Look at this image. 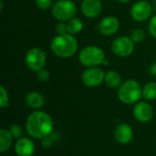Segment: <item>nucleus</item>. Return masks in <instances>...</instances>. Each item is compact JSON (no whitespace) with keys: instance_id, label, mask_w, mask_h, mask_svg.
<instances>
[{"instance_id":"nucleus-25","label":"nucleus","mask_w":156,"mask_h":156,"mask_svg":"<svg viewBox=\"0 0 156 156\" xmlns=\"http://www.w3.org/2000/svg\"><path fill=\"white\" fill-rule=\"evenodd\" d=\"M52 0H36V5L39 9L47 10L51 6Z\"/></svg>"},{"instance_id":"nucleus-1","label":"nucleus","mask_w":156,"mask_h":156,"mask_svg":"<svg viewBox=\"0 0 156 156\" xmlns=\"http://www.w3.org/2000/svg\"><path fill=\"white\" fill-rule=\"evenodd\" d=\"M54 122L52 117L46 112L36 110L31 112L26 121L27 134L34 139L41 140L53 133Z\"/></svg>"},{"instance_id":"nucleus-3","label":"nucleus","mask_w":156,"mask_h":156,"mask_svg":"<svg viewBox=\"0 0 156 156\" xmlns=\"http://www.w3.org/2000/svg\"><path fill=\"white\" fill-rule=\"evenodd\" d=\"M118 98L124 104H135L143 98V88L137 80H128L120 86L118 90Z\"/></svg>"},{"instance_id":"nucleus-12","label":"nucleus","mask_w":156,"mask_h":156,"mask_svg":"<svg viewBox=\"0 0 156 156\" xmlns=\"http://www.w3.org/2000/svg\"><path fill=\"white\" fill-rule=\"evenodd\" d=\"M120 27V21L117 17L110 16L101 20L99 24V32L105 37L114 35Z\"/></svg>"},{"instance_id":"nucleus-27","label":"nucleus","mask_w":156,"mask_h":156,"mask_svg":"<svg viewBox=\"0 0 156 156\" xmlns=\"http://www.w3.org/2000/svg\"><path fill=\"white\" fill-rule=\"evenodd\" d=\"M56 32L58 35H63V34H67L68 30H67V24H65L64 22H58L56 25Z\"/></svg>"},{"instance_id":"nucleus-23","label":"nucleus","mask_w":156,"mask_h":156,"mask_svg":"<svg viewBox=\"0 0 156 156\" xmlns=\"http://www.w3.org/2000/svg\"><path fill=\"white\" fill-rule=\"evenodd\" d=\"M9 131L11 133V134L13 135L14 139H19L21 137H23V130L22 127L18 124H12L9 128Z\"/></svg>"},{"instance_id":"nucleus-2","label":"nucleus","mask_w":156,"mask_h":156,"mask_svg":"<svg viewBox=\"0 0 156 156\" xmlns=\"http://www.w3.org/2000/svg\"><path fill=\"white\" fill-rule=\"evenodd\" d=\"M77 39L71 34L57 35L50 43L51 51L58 58H68L72 57L78 50Z\"/></svg>"},{"instance_id":"nucleus-19","label":"nucleus","mask_w":156,"mask_h":156,"mask_svg":"<svg viewBox=\"0 0 156 156\" xmlns=\"http://www.w3.org/2000/svg\"><path fill=\"white\" fill-rule=\"evenodd\" d=\"M143 98L145 101H154L156 99V82L151 81L143 87Z\"/></svg>"},{"instance_id":"nucleus-14","label":"nucleus","mask_w":156,"mask_h":156,"mask_svg":"<svg viewBox=\"0 0 156 156\" xmlns=\"http://www.w3.org/2000/svg\"><path fill=\"white\" fill-rule=\"evenodd\" d=\"M102 9V4L101 0H82L81 12L89 18L97 17Z\"/></svg>"},{"instance_id":"nucleus-22","label":"nucleus","mask_w":156,"mask_h":156,"mask_svg":"<svg viewBox=\"0 0 156 156\" xmlns=\"http://www.w3.org/2000/svg\"><path fill=\"white\" fill-rule=\"evenodd\" d=\"M57 135H58L57 133H52L48 136H46L43 139H41L40 141H41L42 147H44V148H49V147H51L52 144H53V143L57 140Z\"/></svg>"},{"instance_id":"nucleus-31","label":"nucleus","mask_w":156,"mask_h":156,"mask_svg":"<svg viewBox=\"0 0 156 156\" xmlns=\"http://www.w3.org/2000/svg\"><path fill=\"white\" fill-rule=\"evenodd\" d=\"M117 1L120 2V3H123V4H124V3H128L130 0H117Z\"/></svg>"},{"instance_id":"nucleus-28","label":"nucleus","mask_w":156,"mask_h":156,"mask_svg":"<svg viewBox=\"0 0 156 156\" xmlns=\"http://www.w3.org/2000/svg\"><path fill=\"white\" fill-rule=\"evenodd\" d=\"M149 70H150V73H151V75H152V76H154V77H156V61L155 62H154V63L150 66Z\"/></svg>"},{"instance_id":"nucleus-17","label":"nucleus","mask_w":156,"mask_h":156,"mask_svg":"<svg viewBox=\"0 0 156 156\" xmlns=\"http://www.w3.org/2000/svg\"><path fill=\"white\" fill-rule=\"evenodd\" d=\"M106 85L112 89H117L120 88L122 83V77L121 75L114 70H110L105 74V80H104Z\"/></svg>"},{"instance_id":"nucleus-16","label":"nucleus","mask_w":156,"mask_h":156,"mask_svg":"<svg viewBox=\"0 0 156 156\" xmlns=\"http://www.w3.org/2000/svg\"><path fill=\"white\" fill-rule=\"evenodd\" d=\"M13 139L14 137L9 130L4 128L0 130V152L2 154L9 151L13 144Z\"/></svg>"},{"instance_id":"nucleus-20","label":"nucleus","mask_w":156,"mask_h":156,"mask_svg":"<svg viewBox=\"0 0 156 156\" xmlns=\"http://www.w3.org/2000/svg\"><path fill=\"white\" fill-rule=\"evenodd\" d=\"M130 37L132 38V40L134 43H140V42H142L144 39V37H145V32L142 28H135V29H133L132 31Z\"/></svg>"},{"instance_id":"nucleus-32","label":"nucleus","mask_w":156,"mask_h":156,"mask_svg":"<svg viewBox=\"0 0 156 156\" xmlns=\"http://www.w3.org/2000/svg\"><path fill=\"white\" fill-rule=\"evenodd\" d=\"M73 1H80V0H73Z\"/></svg>"},{"instance_id":"nucleus-7","label":"nucleus","mask_w":156,"mask_h":156,"mask_svg":"<svg viewBox=\"0 0 156 156\" xmlns=\"http://www.w3.org/2000/svg\"><path fill=\"white\" fill-rule=\"evenodd\" d=\"M105 74L106 73L98 67L88 68L83 71L81 75V80L86 87L95 88L100 86L104 81Z\"/></svg>"},{"instance_id":"nucleus-9","label":"nucleus","mask_w":156,"mask_h":156,"mask_svg":"<svg viewBox=\"0 0 156 156\" xmlns=\"http://www.w3.org/2000/svg\"><path fill=\"white\" fill-rule=\"evenodd\" d=\"M153 13V5L147 1L136 2L131 8V16L137 22L146 21Z\"/></svg>"},{"instance_id":"nucleus-11","label":"nucleus","mask_w":156,"mask_h":156,"mask_svg":"<svg viewBox=\"0 0 156 156\" xmlns=\"http://www.w3.org/2000/svg\"><path fill=\"white\" fill-rule=\"evenodd\" d=\"M113 135L118 144L122 145H127L133 139V130L129 124L121 123L115 128Z\"/></svg>"},{"instance_id":"nucleus-6","label":"nucleus","mask_w":156,"mask_h":156,"mask_svg":"<svg viewBox=\"0 0 156 156\" xmlns=\"http://www.w3.org/2000/svg\"><path fill=\"white\" fill-rule=\"evenodd\" d=\"M25 60L27 68L37 72L44 69L47 62V55L41 48H33L27 52Z\"/></svg>"},{"instance_id":"nucleus-26","label":"nucleus","mask_w":156,"mask_h":156,"mask_svg":"<svg viewBox=\"0 0 156 156\" xmlns=\"http://www.w3.org/2000/svg\"><path fill=\"white\" fill-rule=\"evenodd\" d=\"M148 29H149L150 35H151L153 37L156 38V15L155 16H154L151 18L150 23H149V27H148Z\"/></svg>"},{"instance_id":"nucleus-24","label":"nucleus","mask_w":156,"mask_h":156,"mask_svg":"<svg viewBox=\"0 0 156 156\" xmlns=\"http://www.w3.org/2000/svg\"><path fill=\"white\" fill-rule=\"evenodd\" d=\"M37 78L40 82H47L50 78V72L47 69H41L37 71Z\"/></svg>"},{"instance_id":"nucleus-4","label":"nucleus","mask_w":156,"mask_h":156,"mask_svg":"<svg viewBox=\"0 0 156 156\" xmlns=\"http://www.w3.org/2000/svg\"><path fill=\"white\" fill-rule=\"evenodd\" d=\"M104 51L95 46H88L83 48L79 54L80 62L87 68L97 67L103 63L105 60Z\"/></svg>"},{"instance_id":"nucleus-18","label":"nucleus","mask_w":156,"mask_h":156,"mask_svg":"<svg viewBox=\"0 0 156 156\" xmlns=\"http://www.w3.org/2000/svg\"><path fill=\"white\" fill-rule=\"evenodd\" d=\"M83 29V22L81 19L73 17L67 23V30L69 34L76 35L79 34Z\"/></svg>"},{"instance_id":"nucleus-29","label":"nucleus","mask_w":156,"mask_h":156,"mask_svg":"<svg viewBox=\"0 0 156 156\" xmlns=\"http://www.w3.org/2000/svg\"><path fill=\"white\" fill-rule=\"evenodd\" d=\"M3 8H4V2L3 0H0V11H3Z\"/></svg>"},{"instance_id":"nucleus-30","label":"nucleus","mask_w":156,"mask_h":156,"mask_svg":"<svg viewBox=\"0 0 156 156\" xmlns=\"http://www.w3.org/2000/svg\"><path fill=\"white\" fill-rule=\"evenodd\" d=\"M153 7L156 11V0H153Z\"/></svg>"},{"instance_id":"nucleus-15","label":"nucleus","mask_w":156,"mask_h":156,"mask_svg":"<svg viewBox=\"0 0 156 156\" xmlns=\"http://www.w3.org/2000/svg\"><path fill=\"white\" fill-rule=\"evenodd\" d=\"M27 105L34 110H39L45 104V97L37 91H30L26 95Z\"/></svg>"},{"instance_id":"nucleus-5","label":"nucleus","mask_w":156,"mask_h":156,"mask_svg":"<svg viewBox=\"0 0 156 156\" xmlns=\"http://www.w3.org/2000/svg\"><path fill=\"white\" fill-rule=\"evenodd\" d=\"M77 6L73 0H58L51 7V14L59 22L69 21L74 17Z\"/></svg>"},{"instance_id":"nucleus-13","label":"nucleus","mask_w":156,"mask_h":156,"mask_svg":"<svg viewBox=\"0 0 156 156\" xmlns=\"http://www.w3.org/2000/svg\"><path fill=\"white\" fill-rule=\"evenodd\" d=\"M15 153L17 156H32L35 153V144L28 137H21L15 144Z\"/></svg>"},{"instance_id":"nucleus-10","label":"nucleus","mask_w":156,"mask_h":156,"mask_svg":"<svg viewBox=\"0 0 156 156\" xmlns=\"http://www.w3.org/2000/svg\"><path fill=\"white\" fill-rule=\"evenodd\" d=\"M133 114L134 119L141 123H147L154 117V109L146 101H139L134 104Z\"/></svg>"},{"instance_id":"nucleus-8","label":"nucleus","mask_w":156,"mask_h":156,"mask_svg":"<svg viewBox=\"0 0 156 156\" xmlns=\"http://www.w3.org/2000/svg\"><path fill=\"white\" fill-rule=\"evenodd\" d=\"M134 50V42L129 37H119L112 43V51L118 57H128Z\"/></svg>"},{"instance_id":"nucleus-21","label":"nucleus","mask_w":156,"mask_h":156,"mask_svg":"<svg viewBox=\"0 0 156 156\" xmlns=\"http://www.w3.org/2000/svg\"><path fill=\"white\" fill-rule=\"evenodd\" d=\"M9 103V95L6 89L4 86L0 87V107L5 108Z\"/></svg>"}]
</instances>
